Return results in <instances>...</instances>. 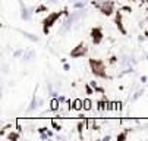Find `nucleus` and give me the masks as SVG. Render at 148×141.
Here are the masks:
<instances>
[]
</instances>
